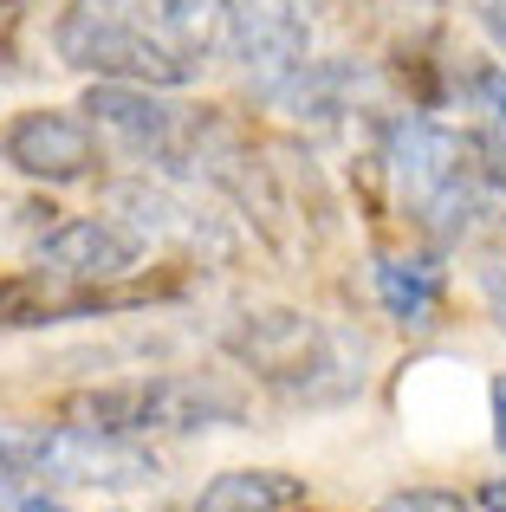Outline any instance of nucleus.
<instances>
[{
    "mask_svg": "<svg viewBox=\"0 0 506 512\" xmlns=\"http://www.w3.org/2000/svg\"><path fill=\"white\" fill-rule=\"evenodd\" d=\"M0 163L39 188H65V182H91L104 169V137L91 130L85 111L65 104H33V111L0 124Z\"/></svg>",
    "mask_w": 506,
    "mask_h": 512,
    "instance_id": "nucleus-6",
    "label": "nucleus"
},
{
    "mask_svg": "<svg viewBox=\"0 0 506 512\" xmlns=\"http://www.w3.org/2000/svg\"><path fill=\"white\" fill-rule=\"evenodd\" d=\"M474 506H481V512H506V474L481 480V487H474Z\"/></svg>",
    "mask_w": 506,
    "mask_h": 512,
    "instance_id": "nucleus-18",
    "label": "nucleus"
},
{
    "mask_svg": "<svg viewBox=\"0 0 506 512\" xmlns=\"http://www.w3.org/2000/svg\"><path fill=\"white\" fill-rule=\"evenodd\" d=\"M305 500V480L286 467H221L189 512H292Z\"/></svg>",
    "mask_w": 506,
    "mask_h": 512,
    "instance_id": "nucleus-11",
    "label": "nucleus"
},
{
    "mask_svg": "<svg viewBox=\"0 0 506 512\" xmlns=\"http://www.w3.org/2000/svg\"><path fill=\"white\" fill-rule=\"evenodd\" d=\"M52 52L59 65L85 78H117V85H156L182 91L202 65H189L130 0H65L52 20Z\"/></svg>",
    "mask_w": 506,
    "mask_h": 512,
    "instance_id": "nucleus-3",
    "label": "nucleus"
},
{
    "mask_svg": "<svg viewBox=\"0 0 506 512\" xmlns=\"http://www.w3.org/2000/svg\"><path fill=\"white\" fill-rule=\"evenodd\" d=\"M78 111L91 117L98 137H111L143 175L163 182H195V143H202V117L195 104L169 98L156 85H117V78H91Z\"/></svg>",
    "mask_w": 506,
    "mask_h": 512,
    "instance_id": "nucleus-4",
    "label": "nucleus"
},
{
    "mask_svg": "<svg viewBox=\"0 0 506 512\" xmlns=\"http://www.w3.org/2000/svg\"><path fill=\"white\" fill-rule=\"evenodd\" d=\"M0 512H13V506H7V487H0Z\"/></svg>",
    "mask_w": 506,
    "mask_h": 512,
    "instance_id": "nucleus-21",
    "label": "nucleus"
},
{
    "mask_svg": "<svg viewBox=\"0 0 506 512\" xmlns=\"http://www.w3.org/2000/svg\"><path fill=\"white\" fill-rule=\"evenodd\" d=\"M468 98H474V111L487 117V130H500V137H506V59L481 65V72L468 78Z\"/></svg>",
    "mask_w": 506,
    "mask_h": 512,
    "instance_id": "nucleus-14",
    "label": "nucleus"
},
{
    "mask_svg": "<svg viewBox=\"0 0 506 512\" xmlns=\"http://www.w3.org/2000/svg\"><path fill=\"white\" fill-rule=\"evenodd\" d=\"M487 409H494V448L506 454V370L487 383Z\"/></svg>",
    "mask_w": 506,
    "mask_h": 512,
    "instance_id": "nucleus-16",
    "label": "nucleus"
},
{
    "mask_svg": "<svg viewBox=\"0 0 506 512\" xmlns=\"http://www.w3.org/2000/svg\"><path fill=\"white\" fill-rule=\"evenodd\" d=\"M370 512H474V493H455V487H403L390 500H377Z\"/></svg>",
    "mask_w": 506,
    "mask_h": 512,
    "instance_id": "nucleus-13",
    "label": "nucleus"
},
{
    "mask_svg": "<svg viewBox=\"0 0 506 512\" xmlns=\"http://www.w3.org/2000/svg\"><path fill=\"white\" fill-rule=\"evenodd\" d=\"M474 286H481V305L494 312V325L506 331V253H487V260L474 266Z\"/></svg>",
    "mask_w": 506,
    "mask_h": 512,
    "instance_id": "nucleus-15",
    "label": "nucleus"
},
{
    "mask_svg": "<svg viewBox=\"0 0 506 512\" xmlns=\"http://www.w3.org/2000/svg\"><path fill=\"white\" fill-rule=\"evenodd\" d=\"M221 350L292 402H344L364 383V338L299 312V305H260V312L228 318Z\"/></svg>",
    "mask_w": 506,
    "mask_h": 512,
    "instance_id": "nucleus-1",
    "label": "nucleus"
},
{
    "mask_svg": "<svg viewBox=\"0 0 506 512\" xmlns=\"http://www.w3.org/2000/svg\"><path fill=\"white\" fill-rule=\"evenodd\" d=\"M312 7L318 0H228L221 52L260 98H273L312 59Z\"/></svg>",
    "mask_w": 506,
    "mask_h": 512,
    "instance_id": "nucleus-5",
    "label": "nucleus"
},
{
    "mask_svg": "<svg viewBox=\"0 0 506 512\" xmlns=\"http://www.w3.org/2000/svg\"><path fill=\"white\" fill-rule=\"evenodd\" d=\"M370 286H377V305L390 325L403 331H435L448 312V266L435 253L409 247V253H377L370 266Z\"/></svg>",
    "mask_w": 506,
    "mask_h": 512,
    "instance_id": "nucleus-9",
    "label": "nucleus"
},
{
    "mask_svg": "<svg viewBox=\"0 0 506 512\" xmlns=\"http://www.w3.org/2000/svg\"><path fill=\"white\" fill-rule=\"evenodd\" d=\"M474 13H481V26L494 33V46L506 52V0H474Z\"/></svg>",
    "mask_w": 506,
    "mask_h": 512,
    "instance_id": "nucleus-17",
    "label": "nucleus"
},
{
    "mask_svg": "<svg viewBox=\"0 0 506 512\" xmlns=\"http://www.w3.org/2000/svg\"><path fill=\"white\" fill-rule=\"evenodd\" d=\"M163 474L137 435H98V428L46 422V448H39V480L59 487H150Z\"/></svg>",
    "mask_w": 506,
    "mask_h": 512,
    "instance_id": "nucleus-8",
    "label": "nucleus"
},
{
    "mask_svg": "<svg viewBox=\"0 0 506 512\" xmlns=\"http://www.w3.org/2000/svg\"><path fill=\"white\" fill-rule=\"evenodd\" d=\"M7 59H13V46H7V33H0V72H7Z\"/></svg>",
    "mask_w": 506,
    "mask_h": 512,
    "instance_id": "nucleus-20",
    "label": "nucleus"
},
{
    "mask_svg": "<svg viewBox=\"0 0 506 512\" xmlns=\"http://www.w3.org/2000/svg\"><path fill=\"white\" fill-rule=\"evenodd\" d=\"M59 422L98 428V435H202V428H241L247 396L215 370H163V376H124L91 383L59 402Z\"/></svg>",
    "mask_w": 506,
    "mask_h": 512,
    "instance_id": "nucleus-2",
    "label": "nucleus"
},
{
    "mask_svg": "<svg viewBox=\"0 0 506 512\" xmlns=\"http://www.w3.org/2000/svg\"><path fill=\"white\" fill-rule=\"evenodd\" d=\"M143 266V240L117 227L111 214H72L52 221L33 240V273L59 279V286H117Z\"/></svg>",
    "mask_w": 506,
    "mask_h": 512,
    "instance_id": "nucleus-7",
    "label": "nucleus"
},
{
    "mask_svg": "<svg viewBox=\"0 0 506 512\" xmlns=\"http://www.w3.org/2000/svg\"><path fill=\"white\" fill-rule=\"evenodd\" d=\"M370 91H377V72H370V65H357V59H305L266 104H279L292 124L325 130V124H338V117H351Z\"/></svg>",
    "mask_w": 506,
    "mask_h": 512,
    "instance_id": "nucleus-10",
    "label": "nucleus"
},
{
    "mask_svg": "<svg viewBox=\"0 0 506 512\" xmlns=\"http://www.w3.org/2000/svg\"><path fill=\"white\" fill-rule=\"evenodd\" d=\"M39 448H46V428L39 422H7L0 415V487H26L39 480Z\"/></svg>",
    "mask_w": 506,
    "mask_h": 512,
    "instance_id": "nucleus-12",
    "label": "nucleus"
},
{
    "mask_svg": "<svg viewBox=\"0 0 506 512\" xmlns=\"http://www.w3.org/2000/svg\"><path fill=\"white\" fill-rule=\"evenodd\" d=\"M13 512H72V506L52 500V493H26V500H13Z\"/></svg>",
    "mask_w": 506,
    "mask_h": 512,
    "instance_id": "nucleus-19",
    "label": "nucleus"
}]
</instances>
